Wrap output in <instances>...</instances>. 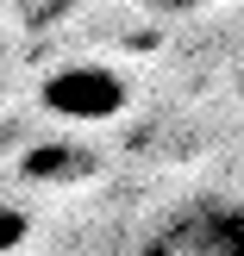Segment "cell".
Masks as SVG:
<instances>
[{"instance_id": "obj_3", "label": "cell", "mask_w": 244, "mask_h": 256, "mask_svg": "<svg viewBox=\"0 0 244 256\" xmlns=\"http://www.w3.org/2000/svg\"><path fill=\"white\" fill-rule=\"evenodd\" d=\"M94 169V156H82V150H32V156H25V175H32V182H69V175H88Z\"/></svg>"}, {"instance_id": "obj_5", "label": "cell", "mask_w": 244, "mask_h": 256, "mask_svg": "<svg viewBox=\"0 0 244 256\" xmlns=\"http://www.w3.org/2000/svg\"><path fill=\"white\" fill-rule=\"evenodd\" d=\"M144 6H188V0H144Z\"/></svg>"}, {"instance_id": "obj_4", "label": "cell", "mask_w": 244, "mask_h": 256, "mask_svg": "<svg viewBox=\"0 0 244 256\" xmlns=\"http://www.w3.org/2000/svg\"><path fill=\"white\" fill-rule=\"evenodd\" d=\"M19 238H25V219L19 212H0V250H13Z\"/></svg>"}, {"instance_id": "obj_1", "label": "cell", "mask_w": 244, "mask_h": 256, "mask_svg": "<svg viewBox=\"0 0 244 256\" xmlns=\"http://www.w3.org/2000/svg\"><path fill=\"white\" fill-rule=\"evenodd\" d=\"M144 256H244V206L238 200H188L144 244Z\"/></svg>"}, {"instance_id": "obj_2", "label": "cell", "mask_w": 244, "mask_h": 256, "mask_svg": "<svg viewBox=\"0 0 244 256\" xmlns=\"http://www.w3.org/2000/svg\"><path fill=\"white\" fill-rule=\"evenodd\" d=\"M125 82L100 62H69L44 82V112L57 119H75V125H100V119H119L125 112Z\"/></svg>"}]
</instances>
